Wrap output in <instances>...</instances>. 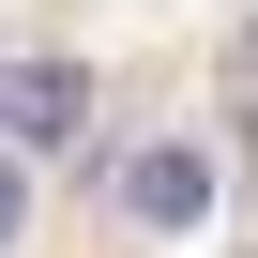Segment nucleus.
<instances>
[{
	"label": "nucleus",
	"instance_id": "f257e3e1",
	"mask_svg": "<svg viewBox=\"0 0 258 258\" xmlns=\"http://www.w3.org/2000/svg\"><path fill=\"white\" fill-rule=\"evenodd\" d=\"M76 121H91V76L76 61H16L0 76V137L16 152H76Z\"/></svg>",
	"mask_w": 258,
	"mask_h": 258
},
{
	"label": "nucleus",
	"instance_id": "f03ea898",
	"mask_svg": "<svg viewBox=\"0 0 258 258\" xmlns=\"http://www.w3.org/2000/svg\"><path fill=\"white\" fill-rule=\"evenodd\" d=\"M121 213H137V228H198V213H213V152H198V137L121 152Z\"/></svg>",
	"mask_w": 258,
	"mask_h": 258
},
{
	"label": "nucleus",
	"instance_id": "7ed1b4c3",
	"mask_svg": "<svg viewBox=\"0 0 258 258\" xmlns=\"http://www.w3.org/2000/svg\"><path fill=\"white\" fill-rule=\"evenodd\" d=\"M228 106L258 121V16H243V46H228Z\"/></svg>",
	"mask_w": 258,
	"mask_h": 258
},
{
	"label": "nucleus",
	"instance_id": "20e7f679",
	"mask_svg": "<svg viewBox=\"0 0 258 258\" xmlns=\"http://www.w3.org/2000/svg\"><path fill=\"white\" fill-rule=\"evenodd\" d=\"M16 213H31V182H16V152H0V243H16Z\"/></svg>",
	"mask_w": 258,
	"mask_h": 258
}]
</instances>
